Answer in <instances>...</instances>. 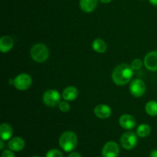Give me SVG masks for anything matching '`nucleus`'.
Wrapping results in <instances>:
<instances>
[{
	"label": "nucleus",
	"mask_w": 157,
	"mask_h": 157,
	"mask_svg": "<svg viewBox=\"0 0 157 157\" xmlns=\"http://www.w3.org/2000/svg\"><path fill=\"white\" fill-rule=\"evenodd\" d=\"M151 133V128L147 124H141L136 129V134L140 137H147Z\"/></svg>",
	"instance_id": "6ab92c4d"
},
{
	"label": "nucleus",
	"mask_w": 157,
	"mask_h": 157,
	"mask_svg": "<svg viewBox=\"0 0 157 157\" xmlns=\"http://www.w3.org/2000/svg\"><path fill=\"white\" fill-rule=\"evenodd\" d=\"M149 1H150V2L151 3L152 5L157 6V0H149Z\"/></svg>",
	"instance_id": "a878e982"
},
{
	"label": "nucleus",
	"mask_w": 157,
	"mask_h": 157,
	"mask_svg": "<svg viewBox=\"0 0 157 157\" xmlns=\"http://www.w3.org/2000/svg\"><path fill=\"white\" fill-rule=\"evenodd\" d=\"M13 47V40L10 36L4 35L0 39V51L2 53L9 52Z\"/></svg>",
	"instance_id": "2eb2a0df"
},
{
	"label": "nucleus",
	"mask_w": 157,
	"mask_h": 157,
	"mask_svg": "<svg viewBox=\"0 0 157 157\" xmlns=\"http://www.w3.org/2000/svg\"><path fill=\"white\" fill-rule=\"evenodd\" d=\"M32 79L28 74H20L14 79V85L19 90H25L32 85Z\"/></svg>",
	"instance_id": "39448f33"
},
{
	"label": "nucleus",
	"mask_w": 157,
	"mask_h": 157,
	"mask_svg": "<svg viewBox=\"0 0 157 157\" xmlns=\"http://www.w3.org/2000/svg\"><path fill=\"white\" fill-rule=\"evenodd\" d=\"M58 107H59L61 111L64 112V113L65 112H68L71 109L70 104L67 102H66V101H61V102H60L59 104H58Z\"/></svg>",
	"instance_id": "4be33fe9"
},
{
	"label": "nucleus",
	"mask_w": 157,
	"mask_h": 157,
	"mask_svg": "<svg viewBox=\"0 0 157 157\" xmlns=\"http://www.w3.org/2000/svg\"><path fill=\"white\" fill-rule=\"evenodd\" d=\"M78 144V136L74 132L66 131L59 138V146L64 152L73 151Z\"/></svg>",
	"instance_id": "f03ea898"
},
{
	"label": "nucleus",
	"mask_w": 157,
	"mask_h": 157,
	"mask_svg": "<svg viewBox=\"0 0 157 157\" xmlns=\"http://www.w3.org/2000/svg\"><path fill=\"white\" fill-rule=\"evenodd\" d=\"M145 110L147 114L151 117L157 116V101H150L146 104Z\"/></svg>",
	"instance_id": "a211bd4d"
},
{
	"label": "nucleus",
	"mask_w": 157,
	"mask_h": 157,
	"mask_svg": "<svg viewBox=\"0 0 157 157\" xmlns=\"http://www.w3.org/2000/svg\"><path fill=\"white\" fill-rule=\"evenodd\" d=\"M137 134L133 132H126L121 137V144L125 150H132L137 144Z\"/></svg>",
	"instance_id": "20e7f679"
},
{
	"label": "nucleus",
	"mask_w": 157,
	"mask_h": 157,
	"mask_svg": "<svg viewBox=\"0 0 157 157\" xmlns=\"http://www.w3.org/2000/svg\"><path fill=\"white\" fill-rule=\"evenodd\" d=\"M31 57L35 61L38 63L44 62L49 56L48 48L44 44H36L32 48L30 51Z\"/></svg>",
	"instance_id": "7ed1b4c3"
},
{
	"label": "nucleus",
	"mask_w": 157,
	"mask_h": 157,
	"mask_svg": "<svg viewBox=\"0 0 157 157\" xmlns=\"http://www.w3.org/2000/svg\"><path fill=\"white\" fill-rule=\"evenodd\" d=\"M100 1H101V2H103V3H105V4H107V3H109V2H111L112 0H100Z\"/></svg>",
	"instance_id": "cd10ccee"
},
{
	"label": "nucleus",
	"mask_w": 157,
	"mask_h": 157,
	"mask_svg": "<svg viewBox=\"0 0 157 157\" xmlns=\"http://www.w3.org/2000/svg\"><path fill=\"white\" fill-rule=\"evenodd\" d=\"M92 48L98 53H104L107 51V46L105 41L101 38H97L92 43Z\"/></svg>",
	"instance_id": "f3484780"
},
{
	"label": "nucleus",
	"mask_w": 157,
	"mask_h": 157,
	"mask_svg": "<svg viewBox=\"0 0 157 157\" xmlns=\"http://www.w3.org/2000/svg\"><path fill=\"white\" fill-rule=\"evenodd\" d=\"M60 94L56 90H48L43 94V101L48 107H55L60 103Z\"/></svg>",
	"instance_id": "423d86ee"
},
{
	"label": "nucleus",
	"mask_w": 157,
	"mask_h": 157,
	"mask_svg": "<svg viewBox=\"0 0 157 157\" xmlns=\"http://www.w3.org/2000/svg\"><path fill=\"white\" fill-rule=\"evenodd\" d=\"M32 157H41V156H32Z\"/></svg>",
	"instance_id": "c85d7f7f"
},
{
	"label": "nucleus",
	"mask_w": 157,
	"mask_h": 157,
	"mask_svg": "<svg viewBox=\"0 0 157 157\" xmlns=\"http://www.w3.org/2000/svg\"><path fill=\"white\" fill-rule=\"evenodd\" d=\"M45 157H63V154L59 150L57 149H52L48 151L46 153Z\"/></svg>",
	"instance_id": "aec40b11"
},
{
	"label": "nucleus",
	"mask_w": 157,
	"mask_h": 157,
	"mask_svg": "<svg viewBox=\"0 0 157 157\" xmlns=\"http://www.w3.org/2000/svg\"><path fill=\"white\" fill-rule=\"evenodd\" d=\"M12 133H13V130H12V127H11V125H9V124H6V123L1 124V126H0V136H1L2 140H9L12 137Z\"/></svg>",
	"instance_id": "dca6fc26"
},
{
	"label": "nucleus",
	"mask_w": 157,
	"mask_h": 157,
	"mask_svg": "<svg viewBox=\"0 0 157 157\" xmlns=\"http://www.w3.org/2000/svg\"><path fill=\"white\" fill-rule=\"evenodd\" d=\"M94 113L101 119H106L111 115V109L106 104H99L94 108Z\"/></svg>",
	"instance_id": "f8f14e48"
},
{
	"label": "nucleus",
	"mask_w": 157,
	"mask_h": 157,
	"mask_svg": "<svg viewBox=\"0 0 157 157\" xmlns=\"http://www.w3.org/2000/svg\"><path fill=\"white\" fill-rule=\"evenodd\" d=\"M3 140L1 139V140H0V150H2L3 147H4V143H3Z\"/></svg>",
	"instance_id": "bb28decb"
},
{
	"label": "nucleus",
	"mask_w": 157,
	"mask_h": 157,
	"mask_svg": "<svg viewBox=\"0 0 157 157\" xmlns=\"http://www.w3.org/2000/svg\"><path fill=\"white\" fill-rule=\"evenodd\" d=\"M143 66V62L140 58H136V59H134L131 63V68L133 69V71H137L139 69H140Z\"/></svg>",
	"instance_id": "412c9836"
},
{
	"label": "nucleus",
	"mask_w": 157,
	"mask_h": 157,
	"mask_svg": "<svg viewBox=\"0 0 157 157\" xmlns=\"http://www.w3.org/2000/svg\"><path fill=\"white\" fill-rule=\"evenodd\" d=\"M2 157H15L13 151L11 150H5L2 153Z\"/></svg>",
	"instance_id": "5701e85b"
},
{
	"label": "nucleus",
	"mask_w": 157,
	"mask_h": 157,
	"mask_svg": "<svg viewBox=\"0 0 157 157\" xmlns=\"http://www.w3.org/2000/svg\"><path fill=\"white\" fill-rule=\"evenodd\" d=\"M67 157H82V156H81V155L80 154V153H77V152H72L71 153H70V154L68 155V156Z\"/></svg>",
	"instance_id": "b1692460"
},
{
	"label": "nucleus",
	"mask_w": 157,
	"mask_h": 157,
	"mask_svg": "<svg viewBox=\"0 0 157 157\" xmlns=\"http://www.w3.org/2000/svg\"><path fill=\"white\" fill-rule=\"evenodd\" d=\"M144 65L151 71H157V52H151L146 55Z\"/></svg>",
	"instance_id": "1a4fd4ad"
},
{
	"label": "nucleus",
	"mask_w": 157,
	"mask_h": 157,
	"mask_svg": "<svg viewBox=\"0 0 157 157\" xmlns=\"http://www.w3.org/2000/svg\"><path fill=\"white\" fill-rule=\"evenodd\" d=\"M150 157H157V150H154L151 151L150 154Z\"/></svg>",
	"instance_id": "393cba45"
},
{
	"label": "nucleus",
	"mask_w": 157,
	"mask_h": 157,
	"mask_svg": "<svg viewBox=\"0 0 157 157\" xmlns=\"http://www.w3.org/2000/svg\"><path fill=\"white\" fill-rule=\"evenodd\" d=\"M120 125L125 130H132L136 127V120L130 114H124L120 117Z\"/></svg>",
	"instance_id": "9d476101"
},
{
	"label": "nucleus",
	"mask_w": 157,
	"mask_h": 157,
	"mask_svg": "<svg viewBox=\"0 0 157 157\" xmlns=\"http://www.w3.org/2000/svg\"><path fill=\"white\" fill-rule=\"evenodd\" d=\"M103 157H118L120 147L114 141H109L104 146L101 152Z\"/></svg>",
	"instance_id": "0eeeda50"
},
{
	"label": "nucleus",
	"mask_w": 157,
	"mask_h": 157,
	"mask_svg": "<svg viewBox=\"0 0 157 157\" xmlns=\"http://www.w3.org/2000/svg\"><path fill=\"white\" fill-rule=\"evenodd\" d=\"M98 6V0H80V7L84 12L90 13Z\"/></svg>",
	"instance_id": "ddd939ff"
},
{
	"label": "nucleus",
	"mask_w": 157,
	"mask_h": 157,
	"mask_svg": "<svg viewBox=\"0 0 157 157\" xmlns=\"http://www.w3.org/2000/svg\"><path fill=\"white\" fill-rule=\"evenodd\" d=\"M25 143L24 140L19 136H15L12 139H10L8 144L9 148L14 152L21 151L25 148Z\"/></svg>",
	"instance_id": "9b49d317"
},
{
	"label": "nucleus",
	"mask_w": 157,
	"mask_h": 157,
	"mask_svg": "<svg viewBox=\"0 0 157 157\" xmlns=\"http://www.w3.org/2000/svg\"><path fill=\"white\" fill-rule=\"evenodd\" d=\"M130 91L133 96L136 98H140L145 94V83L140 79H135L130 85Z\"/></svg>",
	"instance_id": "6e6552de"
},
{
	"label": "nucleus",
	"mask_w": 157,
	"mask_h": 157,
	"mask_svg": "<svg viewBox=\"0 0 157 157\" xmlns=\"http://www.w3.org/2000/svg\"><path fill=\"white\" fill-rule=\"evenodd\" d=\"M78 90L75 87L73 86H69L66 87L62 93V98L65 101H71L76 99L78 96Z\"/></svg>",
	"instance_id": "4468645a"
},
{
	"label": "nucleus",
	"mask_w": 157,
	"mask_h": 157,
	"mask_svg": "<svg viewBox=\"0 0 157 157\" xmlns=\"http://www.w3.org/2000/svg\"><path fill=\"white\" fill-rule=\"evenodd\" d=\"M133 75V70L127 64L117 66L112 73L113 81L117 85H125L128 84Z\"/></svg>",
	"instance_id": "f257e3e1"
}]
</instances>
